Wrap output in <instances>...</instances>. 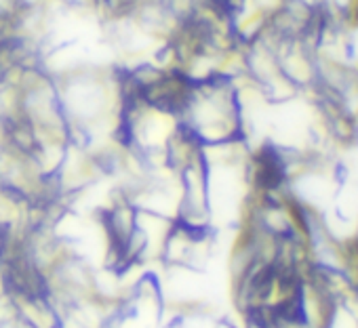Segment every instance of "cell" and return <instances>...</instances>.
<instances>
[{"label": "cell", "mask_w": 358, "mask_h": 328, "mask_svg": "<svg viewBox=\"0 0 358 328\" xmlns=\"http://www.w3.org/2000/svg\"><path fill=\"white\" fill-rule=\"evenodd\" d=\"M179 120L203 147L243 139L249 141L238 84L228 76L196 80Z\"/></svg>", "instance_id": "obj_1"}]
</instances>
